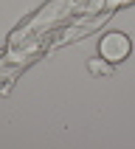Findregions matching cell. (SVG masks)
Returning <instances> with one entry per match:
<instances>
[{"label": "cell", "instance_id": "6da1fadb", "mask_svg": "<svg viewBox=\"0 0 135 149\" xmlns=\"http://www.w3.org/2000/svg\"><path fill=\"white\" fill-rule=\"evenodd\" d=\"M101 54L110 59V62H121V59L129 54V40L124 34H107L101 40Z\"/></svg>", "mask_w": 135, "mask_h": 149}]
</instances>
